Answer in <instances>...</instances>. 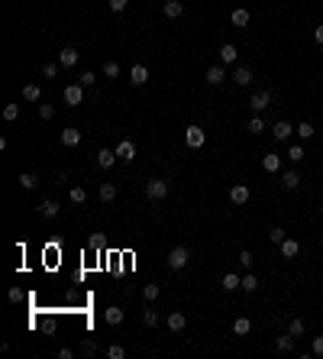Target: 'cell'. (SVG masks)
Masks as SVG:
<instances>
[{
	"mask_svg": "<svg viewBox=\"0 0 323 359\" xmlns=\"http://www.w3.org/2000/svg\"><path fill=\"white\" fill-rule=\"evenodd\" d=\"M288 334H291L294 340L304 337V320H291V323H288Z\"/></svg>",
	"mask_w": 323,
	"mask_h": 359,
	"instance_id": "35",
	"label": "cell"
},
{
	"mask_svg": "<svg viewBox=\"0 0 323 359\" xmlns=\"http://www.w3.org/2000/svg\"><path fill=\"white\" fill-rule=\"evenodd\" d=\"M97 198L103 201V204H110V201L117 198V185H113V181H103V185L97 188Z\"/></svg>",
	"mask_w": 323,
	"mask_h": 359,
	"instance_id": "18",
	"label": "cell"
},
{
	"mask_svg": "<svg viewBox=\"0 0 323 359\" xmlns=\"http://www.w3.org/2000/svg\"><path fill=\"white\" fill-rule=\"evenodd\" d=\"M165 323H168V330L171 334H181V330H185V323H188V317L181 311H171L168 317H165Z\"/></svg>",
	"mask_w": 323,
	"mask_h": 359,
	"instance_id": "10",
	"label": "cell"
},
{
	"mask_svg": "<svg viewBox=\"0 0 323 359\" xmlns=\"http://www.w3.org/2000/svg\"><path fill=\"white\" fill-rule=\"evenodd\" d=\"M236 58H239V49L233 46V42H223L220 46V62L223 65H236Z\"/></svg>",
	"mask_w": 323,
	"mask_h": 359,
	"instance_id": "9",
	"label": "cell"
},
{
	"mask_svg": "<svg viewBox=\"0 0 323 359\" xmlns=\"http://www.w3.org/2000/svg\"><path fill=\"white\" fill-rule=\"evenodd\" d=\"M103 75H107V78H117V75H120V65H117V62H107V65H103Z\"/></svg>",
	"mask_w": 323,
	"mask_h": 359,
	"instance_id": "46",
	"label": "cell"
},
{
	"mask_svg": "<svg viewBox=\"0 0 323 359\" xmlns=\"http://www.w3.org/2000/svg\"><path fill=\"white\" fill-rule=\"evenodd\" d=\"M204 78H207V84H223V81H226V68H223V65H210Z\"/></svg>",
	"mask_w": 323,
	"mask_h": 359,
	"instance_id": "14",
	"label": "cell"
},
{
	"mask_svg": "<svg viewBox=\"0 0 323 359\" xmlns=\"http://www.w3.org/2000/svg\"><path fill=\"white\" fill-rule=\"evenodd\" d=\"M233 84H239V87L252 84V68L249 65H236V72H233Z\"/></svg>",
	"mask_w": 323,
	"mask_h": 359,
	"instance_id": "11",
	"label": "cell"
},
{
	"mask_svg": "<svg viewBox=\"0 0 323 359\" xmlns=\"http://www.w3.org/2000/svg\"><path fill=\"white\" fill-rule=\"evenodd\" d=\"M126 4H129V0H110V10H113V13H123Z\"/></svg>",
	"mask_w": 323,
	"mask_h": 359,
	"instance_id": "48",
	"label": "cell"
},
{
	"mask_svg": "<svg viewBox=\"0 0 323 359\" xmlns=\"http://www.w3.org/2000/svg\"><path fill=\"white\" fill-rule=\"evenodd\" d=\"M298 252H301V243H298V240H284V243H281V256H284V259H294Z\"/></svg>",
	"mask_w": 323,
	"mask_h": 359,
	"instance_id": "22",
	"label": "cell"
},
{
	"mask_svg": "<svg viewBox=\"0 0 323 359\" xmlns=\"http://www.w3.org/2000/svg\"><path fill=\"white\" fill-rule=\"evenodd\" d=\"M268 240H272V243H275V246H281V243L288 240V233L281 230V226H272V230H268Z\"/></svg>",
	"mask_w": 323,
	"mask_h": 359,
	"instance_id": "30",
	"label": "cell"
},
{
	"mask_svg": "<svg viewBox=\"0 0 323 359\" xmlns=\"http://www.w3.org/2000/svg\"><path fill=\"white\" fill-rule=\"evenodd\" d=\"M256 288H259V278H256V275H252V272H249V275H242V291H249V295H252Z\"/></svg>",
	"mask_w": 323,
	"mask_h": 359,
	"instance_id": "32",
	"label": "cell"
},
{
	"mask_svg": "<svg viewBox=\"0 0 323 359\" xmlns=\"http://www.w3.org/2000/svg\"><path fill=\"white\" fill-rule=\"evenodd\" d=\"M65 104H68V107L84 104V84H68V87H65Z\"/></svg>",
	"mask_w": 323,
	"mask_h": 359,
	"instance_id": "5",
	"label": "cell"
},
{
	"mask_svg": "<svg viewBox=\"0 0 323 359\" xmlns=\"http://www.w3.org/2000/svg\"><path fill=\"white\" fill-rule=\"evenodd\" d=\"M291 133H294V126L288 123V120H278V123L272 126V136L278 139V143H288V139H291Z\"/></svg>",
	"mask_w": 323,
	"mask_h": 359,
	"instance_id": "8",
	"label": "cell"
},
{
	"mask_svg": "<svg viewBox=\"0 0 323 359\" xmlns=\"http://www.w3.org/2000/svg\"><path fill=\"white\" fill-rule=\"evenodd\" d=\"M275 349H278V353H291V349H294V337H291V334L278 337V340H275Z\"/></svg>",
	"mask_w": 323,
	"mask_h": 359,
	"instance_id": "26",
	"label": "cell"
},
{
	"mask_svg": "<svg viewBox=\"0 0 323 359\" xmlns=\"http://www.w3.org/2000/svg\"><path fill=\"white\" fill-rule=\"evenodd\" d=\"M20 117V104H7L4 107V120H16Z\"/></svg>",
	"mask_w": 323,
	"mask_h": 359,
	"instance_id": "40",
	"label": "cell"
},
{
	"mask_svg": "<svg viewBox=\"0 0 323 359\" xmlns=\"http://www.w3.org/2000/svg\"><path fill=\"white\" fill-rule=\"evenodd\" d=\"M36 211H39L42 217H55V214H58V201H42Z\"/></svg>",
	"mask_w": 323,
	"mask_h": 359,
	"instance_id": "27",
	"label": "cell"
},
{
	"mask_svg": "<svg viewBox=\"0 0 323 359\" xmlns=\"http://www.w3.org/2000/svg\"><path fill=\"white\" fill-rule=\"evenodd\" d=\"M233 334H236V337L252 334V320H249V317H236V323H233Z\"/></svg>",
	"mask_w": 323,
	"mask_h": 359,
	"instance_id": "24",
	"label": "cell"
},
{
	"mask_svg": "<svg viewBox=\"0 0 323 359\" xmlns=\"http://www.w3.org/2000/svg\"><path fill=\"white\" fill-rule=\"evenodd\" d=\"M159 295H162V288H159V285H146V288H142V298H146V301H155Z\"/></svg>",
	"mask_w": 323,
	"mask_h": 359,
	"instance_id": "37",
	"label": "cell"
},
{
	"mask_svg": "<svg viewBox=\"0 0 323 359\" xmlns=\"http://www.w3.org/2000/svg\"><path fill=\"white\" fill-rule=\"evenodd\" d=\"M23 101H39V84H26L23 87Z\"/></svg>",
	"mask_w": 323,
	"mask_h": 359,
	"instance_id": "33",
	"label": "cell"
},
{
	"mask_svg": "<svg viewBox=\"0 0 323 359\" xmlns=\"http://www.w3.org/2000/svg\"><path fill=\"white\" fill-rule=\"evenodd\" d=\"M249 198H252V191H249L246 185H233V188H230V201H233V204H246Z\"/></svg>",
	"mask_w": 323,
	"mask_h": 359,
	"instance_id": "15",
	"label": "cell"
},
{
	"mask_svg": "<svg viewBox=\"0 0 323 359\" xmlns=\"http://www.w3.org/2000/svg\"><path fill=\"white\" fill-rule=\"evenodd\" d=\"M107 356H110V359H123V356H126V349L120 346V343H113V346H107Z\"/></svg>",
	"mask_w": 323,
	"mask_h": 359,
	"instance_id": "43",
	"label": "cell"
},
{
	"mask_svg": "<svg viewBox=\"0 0 323 359\" xmlns=\"http://www.w3.org/2000/svg\"><path fill=\"white\" fill-rule=\"evenodd\" d=\"M185 143H188L191 149H200V146L207 143V133H204L200 126H188V129H185Z\"/></svg>",
	"mask_w": 323,
	"mask_h": 359,
	"instance_id": "4",
	"label": "cell"
},
{
	"mask_svg": "<svg viewBox=\"0 0 323 359\" xmlns=\"http://www.w3.org/2000/svg\"><path fill=\"white\" fill-rule=\"evenodd\" d=\"M246 129H249V133H252V136H259V133H265V120H262V117H259V113H256V117H252V120H249V126H246Z\"/></svg>",
	"mask_w": 323,
	"mask_h": 359,
	"instance_id": "28",
	"label": "cell"
},
{
	"mask_svg": "<svg viewBox=\"0 0 323 359\" xmlns=\"http://www.w3.org/2000/svg\"><path fill=\"white\" fill-rule=\"evenodd\" d=\"M288 159H291L294 165L304 162V146H291V149H288Z\"/></svg>",
	"mask_w": 323,
	"mask_h": 359,
	"instance_id": "34",
	"label": "cell"
},
{
	"mask_svg": "<svg viewBox=\"0 0 323 359\" xmlns=\"http://www.w3.org/2000/svg\"><path fill=\"white\" fill-rule=\"evenodd\" d=\"M281 188H284V191H298V188H301V175H298V169L281 172Z\"/></svg>",
	"mask_w": 323,
	"mask_h": 359,
	"instance_id": "7",
	"label": "cell"
},
{
	"mask_svg": "<svg viewBox=\"0 0 323 359\" xmlns=\"http://www.w3.org/2000/svg\"><path fill=\"white\" fill-rule=\"evenodd\" d=\"M7 298H10L13 304H20L23 301V291H20V288H10V295H7Z\"/></svg>",
	"mask_w": 323,
	"mask_h": 359,
	"instance_id": "49",
	"label": "cell"
},
{
	"mask_svg": "<svg viewBox=\"0 0 323 359\" xmlns=\"http://www.w3.org/2000/svg\"><path fill=\"white\" fill-rule=\"evenodd\" d=\"M103 320H107L110 327H120V323H123V311H120V308H107V311H103Z\"/></svg>",
	"mask_w": 323,
	"mask_h": 359,
	"instance_id": "23",
	"label": "cell"
},
{
	"mask_svg": "<svg viewBox=\"0 0 323 359\" xmlns=\"http://www.w3.org/2000/svg\"><path fill=\"white\" fill-rule=\"evenodd\" d=\"M129 81H133L136 87H142L146 81H149V68H146V65H133V68H129Z\"/></svg>",
	"mask_w": 323,
	"mask_h": 359,
	"instance_id": "12",
	"label": "cell"
},
{
	"mask_svg": "<svg viewBox=\"0 0 323 359\" xmlns=\"http://www.w3.org/2000/svg\"><path fill=\"white\" fill-rule=\"evenodd\" d=\"M188 259H191V252H188V246H174L171 252H168V269H174V272H178V269H185L188 266Z\"/></svg>",
	"mask_w": 323,
	"mask_h": 359,
	"instance_id": "2",
	"label": "cell"
},
{
	"mask_svg": "<svg viewBox=\"0 0 323 359\" xmlns=\"http://www.w3.org/2000/svg\"><path fill=\"white\" fill-rule=\"evenodd\" d=\"M71 201H75V204H84V201H87V191H84L81 185H75V188H71Z\"/></svg>",
	"mask_w": 323,
	"mask_h": 359,
	"instance_id": "39",
	"label": "cell"
},
{
	"mask_svg": "<svg viewBox=\"0 0 323 359\" xmlns=\"http://www.w3.org/2000/svg\"><path fill=\"white\" fill-rule=\"evenodd\" d=\"M39 185V178H36V175H32V172H23L20 175V188H26V191H32V188H36Z\"/></svg>",
	"mask_w": 323,
	"mask_h": 359,
	"instance_id": "29",
	"label": "cell"
},
{
	"mask_svg": "<svg viewBox=\"0 0 323 359\" xmlns=\"http://www.w3.org/2000/svg\"><path fill=\"white\" fill-rule=\"evenodd\" d=\"M78 84H84V87L97 84V75H94V72H81V75H78Z\"/></svg>",
	"mask_w": 323,
	"mask_h": 359,
	"instance_id": "38",
	"label": "cell"
},
{
	"mask_svg": "<svg viewBox=\"0 0 323 359\" xmlns=\"http://www.w3.org/2000/svg\"><path fill=\"white\" fill-rule=\"evenodd\" d=\"M313 39H317L320 46H323V26H317V29H313Z\"/></svg>",
	"mask_w": 323,
	"mask_h": 359,
	"instance_id": "51",
	"label": "cell"
},
{
	"mask_svg": "<svg viewBox=\"0 0 323 359\" xmlns=\"http://www.w3.org/2000/svg\"><path fill=\"white\" fill-rule=\"evenodd\" d=\"M142 323H146V327H159V314H155L152 308L142 311Z\"/></svg>",
	"mask_w": 323,
	"mask_h": 359,
	"instance_id": "36",
	"label": "cell"
},
{
	"mask_svg": "<svg viewBox=\"0 0 323 359\" xmlns=\"http://www.w3.org/2000/svg\"><path fill=\"white\" fill-rule=\"evenodd\" d=\"M42 75H46V78H55V75H58V65H55V62H46V65H42Z\"/></svg>",
	"mask_w": 323,
	"mask_h": 359,
	"instance_id": "45",
	"label": "cell"
},
{
	"mask_svg": "<svg viewBox=\"0 0 323 359\" xmlns=\"http://www.w3.org/2000/svg\"><path fill=\"white\" fill-rule=\"evenodd\" d=\"M146 198H149V201L168 198V181L159 178V175H155V178H149V181H146Z\"/></svg>",
	"mask_w": 323,
	"mask_h": 359,
	"instance_id": "1",
	"label": "cell"
},
{
	"mask_svg": "<svg viewBox=\"0 0 323 359\" xmlns=\"http://www.w3.org/2000/svg\"><path fill=\"white\" fill-rule=\"evenodd\" d=\"M262 169H265V172H281V155H278V152H268V155H262Z\"/></svg>",
	"mask_w": 323,
	"mask_h": 359,
	"instance_id": "16",
	"label": "cell"
},
{
	"mask_svg": "<svg viewBox=\"0 0 323 359\" xmlns=\"http://www.w3.org/2000/svg\"><path fill=\"white\" fill-rule=\"evenodd\" d=\"M249 20H252V16H249V10H242V7H239V10H233V16H230V23L236 26V29H246Z\"/></svg>",
	"mask_w": 323,
	"mask_h": 359,
	"instance_id": "19",
	"label": "cell"
},
{
	"mask_svg": "<svg viewBox=\"0 0 323 359\" xmlns=\"http://www.w3.org/2000/svg\"><path fill=\"white\" fill-rule=\"evenodd\" d=\"M310 356H323V337H313V346H310Z\"/></svg>",
	"mask_w": 323,
	"mask_h": 359,
	"instance_id": "47",
	"label": "cell"
},
{
	"mask_svg": "<svg viewBox=\"0 0 323 359\" xmlns=\"http://www.w3.org/2000/svg\"><path fill=\"white\" fill-rule=\"evenodd\" d=\"M78 58H81V55H78V49H71V46L58 52V65H65V68H75V65H78Z\"/></svg>",
	"mask_w": 323,
	"mask_h": 359,
	"instance_id": "13",
	"label": "cell"
},
{
	"mask_svg": "<svg viewBox=\"0 0 323 359\" xmlns=\"http://www.w3.org/2000/svg\"><path fill=\"white\" fill-rule=\"evenodd\" d=\"M223 288H226V291H236V288H242V278L236 272H226L223 275Z\"/></svg>",
	"mask_w": 323,
	"mask_h": 359,
	"instance_id": "25",
	"label": "cell"
},
{
	"mask_svg": "<svg viewBox=\"0 0 323 359\" xmlns=\"http://www.w3.org/2000/svg\"><path fill=\"white\" fill-rule=\"evenodd\" d=\"M268 104H272V91H256L252 101H249V107H252V113H262Z\"/></svg>",
	"mask_w": 323,
	"mask_h": 359,
	"instance_id": "6",
	"label": "cell"
},
{
	"mask_svg": "<svg viewBox=\"0 0 323 359\" xmlns=\"http://www.w3.org/2000/svg\"><path fill=\"white\" fill-rule=\"evenodd\" d=\"M113 162H117V152H113V149H100L97 152V169H113Z\"/></svg>",
	"mask_w": 323,
	"mask_h": 359,
	"instance_id": "17",
	"label": "cell"
},
{
	"mask_svg": "<svg viewBox=\"0 0 323 359\" xmlns=\"http://www.w3.org/2000/svg\"><path fill=\"white\" fill-rule=\"evenodd\" d=\"M294 133H298L301 139H310L313 133H317V129H313V123H307V120H304V123H301V126H294Z\"/></svg>",
	"mask_w": 323,
	"mask_h": 359,
	"instance_id": "31",
	"label": "cell"
},
{
	"mask_svg": "<svg viewBox=\"0 0 323 359\" xmlns=\"http://www.w3.org/2000/svg\"><path fill=\"white\" fill-rule=\"evenodd\" d=\"M36 113H39L42 120H52V117H55V107H52V104H39V110H36Z\"/></svg>",
	"mask_w": 323,
	"mask_h": 359,
	"instance_id": "42",
	"label": "cell"
},
{
	"mask_svg": "<svg viewBox=\"0 0 323 359\" xmlns=\"http://www.w3.org/2000/svg\"><path fill=\"white\" fill-rule=\"evenodd\" d=\"M100 243H103L100 236H91V240H87V246H91V249H100Z\"/></svg>",
	"mask_w": 323,
	"mask_h": 359,
	"instance_id": "50",
	"label": "cell"
},
{
	"mask_svg": "<svg viewBox=\"0 0 323 359\" xmlns=\"http://www.w3.org/2000/svg\"><path fill=\"white\" fill-rule=\"evenodd\" d=\"M113 152H117V159H123V162H133V159H136V143H133V139H120Z\"/></svg>",
	"mask_w": 323,
	"mask_h": 359,
	"instance_id": "3",
	"label": "cell"
},
{
	"mask_svg": "<svg viewBox=\"0 0 323 359\" xmlns=\"http://www.w3.org/2000/svg\"><path fill=\"white\" fill-rule=\"evenodd\" d=\"M62 143L65 146H78V143H81V129H75V126L62 129Z\"/></svg>",
	"mask_w": 323,
	"mask_h": 359,
	"instance_id": "21",
	"label": "cell"
},
{
	"mask_svg": "<svg viewBox=\"0 0 323 359\" xmlns=\"http://www.w3.org/2000/svg\"><path fill=\"white\" fill-rule=\"evenodd\" d=\"M239 266H242V269H252V252H249V249L239 252Z\"/></svg>",
	"mask_w": 323,
	"mask_h": 359,
	"instance_id": "44",
	"label": "cell"
},
{
	"mask_svg": "<svg viewBox=\"0 0 323 359\" xmlns=\"http://www.w3.org/2000/svg\"><path fill=\"white\" fill-rule=\"evenodd\" d=\"M181 13H185V7H181V0H165V16H168V20H178Z\"/></svg>",
	"mask_w": 323,
	"mask_h": 359,
	"instance_id": "20",
	"label": "cell"
},
{
	"mask_svg": "<svg viewBox=\"0 0 323 359\" xmlns=\"http://www.w3.org/2000/svg\"><path fill=\"white\" fill-rule=\"evenodd\" d=\"M78 353H81V356H94V353H97V343H94V340H84Z\"/></svg>",
	"mask_w": 323,
	"mask_h": 359,
	"instance_id": "41",
	"label": "cell"
}]
</instances>
